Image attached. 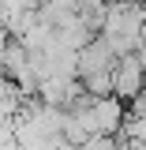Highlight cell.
I'll return each instance as SVG.
<instances>
[{
  "instance_id": "obj_1",
  "label": "cell",
  "mask_w": 146,
  "mask_h": 150,
  "mask_svg": "<svg viewBox=\"0 0 146 150\" xmlns=\"http://www.w3.org/2000/svg\"><path fill=\"white\" fill-rule=\"evenodd\" d=\"M139 83H142V60H124L120 71H116V79H112V86L120 94H135Z\"/></svg>"
}]
</instances>
